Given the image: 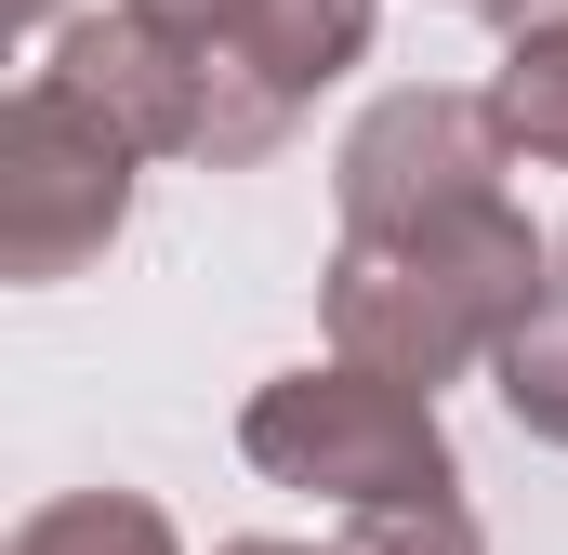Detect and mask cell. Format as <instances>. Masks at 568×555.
<instances>
[{"instance_id": "8992f818", "label": "cell", "mask_w": 568, "mask_h": 555, "mask_svg": "<svg viewBox=\"0 0 568 555\" xmlns=\"http://www.w3.org/2000/svg\"><path fill=\"white\" fill-rule=\"evenodd\" d=\"M371 13H384V0H252L239 53H252V67L291 93V107H304V93H331V80L371 53Z\"/></svg>"}, {"instance_id": "3957f363", "label": "cell", "mask_w": 568, "mask_h": 555, "mask_svg": "<svg viewBox=\"0 0 568 555\" xmlns=\"http://www.w3.org/2000/svg\"><path fill=\"white\" fill-rule=\"evenodd\" d=\"M133 159L145 145L106 107H80L53 67H27L13 107H0V278H27V291L80 278L133 225Z\"/></svg>"}, {"instance_id": "8fae6325", "label": "cell", "mask_w": 568, "mask_h": 555, "mask_svg": "<svg viewBox=\"0 0 568 555\" xmlns=\"http://www.w3.org/2000/svg\"><path fill=\"white\" fill-rule=\"evenodd\" d=\"M145 13H172V27H199V40H239V27H252V0H145Z\"/></svg>"}, {"instance_id": "ba28073f", "label": "cell", "mask_w": 568, "mask_h": 555, "mask_svg": "<svg viewBox=\"0 0 568 555\" xmlns=\"http://www.w3.org/2000/svg\"><path fill=\"white\" fill-rule=\"evenodd\" d=\"M489 384H503V411L529 423L542 450H568V278L503 331V357H489Z\"/></svg>"}, {"instance_id": "5b68a950", "label": "cell", "mask_w": 568, "mask_h": 555, "mask_svg": "<svg viewBox=\"0 0 568 555\" xmlns=\"http://www.w3.org/2000/svg\"><path fill=\"white\" fill-rule=\"evenodd\" d=\"M40 67H53L80 107H106L145 159H199V133H212V40H199V27H172V13H145V0L80 13Z\"/></svg>"}, {"instance_id": "5bb4252c", "label": "cell", "mask_w": 568, "mask_h": 555, "mask_svg": "<svg viewBox=\"0 0 568 555\" xmlns=\"http://www.w3.org/2000/svg\"><path fill=\"white\" fill-rule=\"evenodd\" d=\"M0 13H13V27H53V13H67V0H0Z\"/></svg>"}, {"instance_id": "7a4b0ae2", "label": "cell", "mask_w": 568, "mask_h": 555, "mask_svg": "<svg viewBox=\"0 0 568 555\" xmlns=\"http://www.w3.org/2000/svg\"><path fill=\"white\" fill-rule=\"evenodd\" d=\"M239 450L265 490H304V503H410V490H463L449 463V423H436V384H397L371 357H331V371H278L252 411H239Z\"/></svg>"}, {"instance_id": "277c9868", "label": "cell", "mask_w": 568, "mask_h": 555, "mask_svg": "<svg viewBox=\"0 0 568 555\" xmlns=\"http://www.w3.org/2000/svg\"><path fill=\"white\" fill-rule=\"evenodd\" d=\"M503 107L489 93H384L344 159H331V199H344V239H397V225H424V212H463V199H503Z\"/></svg>"}, {"instance_id": "4fadbf2b", "label": "cell", "mask_w": 568, "mask_h": 555, "mask_svg": "<svg viewBox=\"0 0 568 555\" xmlns=\"http://www.w3.org/2000/svg\"><path fill=\"white\" fill-rule=\"evenodd\" d=\"M212 555H317V543H212ZM331 555H357V543H331Z\"/></svg>"}, {"instance_id": "30bf717a", "label": "cell", "mask_w": 568, "mask_h": 555, "mask_svg": "<svg viewBox=\"0 0 568 555\" xmlns=\"http://www.w3.org/2000/svg\"><path fill=\"white\" fill-rule=\"evenodd\" d=\"M344 543L357 555H489V529L463 516V490H410V503H357Z\"/></svg>"}, {"instance_id": "9c48e42d", "label": "cell", "mask_w": 568, "mask_h": 555, "mask_svg": "<svg viewBox=\"0 0 568 555\" xmlns=\"http://www.w3.org/2000/svg\"><path fill=\"white\" fill-rule=\"evenodd\" d=\"M13 555H185L172 543V516L145 503V490H67V503H40Z\"/></svg>"}, {"instance_id": "52a82bcc", "label": "cell", "mask_w": 568, "mask_h": 555, "mask_svg": "<svg viewBox=\"0 0 568 555\" xmlns=\"http://www.w3.org/2000/svg\"><path fill=\"white\" fill-rule=\"evenodd\" d=\"M489 107H503L516 159H556V172H568V13L503 40V80H489Z\"/></svg>"}, {"instance_id": "9a60e30c", "label": "cell", "mask_w": 568, "mask_h": 555, "mask_svg": "<svg viewBox=\"0 0 568 555\" xmlns=\"http://www.w3.org/2000/svg\"><path fill=\"white\" fill-rule=\"evenodd\" d=\"M556 278H568V225H556Z\"/></svg>"}, {"instance_id": "7c38bea8", "label": "cell", "mask_w": 568, "mask_h": 555, "mask_svg": "<svg viewBox=\"0 0 568 555\" xmlns=\"http://www.w3.org/2000/svg\"><path fill=\"white\" fill-rule=\"evenodd\" d=\"M476 13H489V27H503V40H516V27H556L568 0H476Z\"/></svg>"}, {"instance_id": "6da1fadb", "label": "cell", "mask_w": 568, "mask_h": 555, "mask_svg": "<svg viewBox=\"0 0 568 555\" xmlns=\"http://www.w3.org/2000/svg\"><path fill=\"white\" fill-rule=\"evenodd\" d=\"M542 291H556V239L516 199H463L397 239H344L317 278V317H331V357H371L397 384H449V371H489Z\"/></svg>"}]
</instances>
